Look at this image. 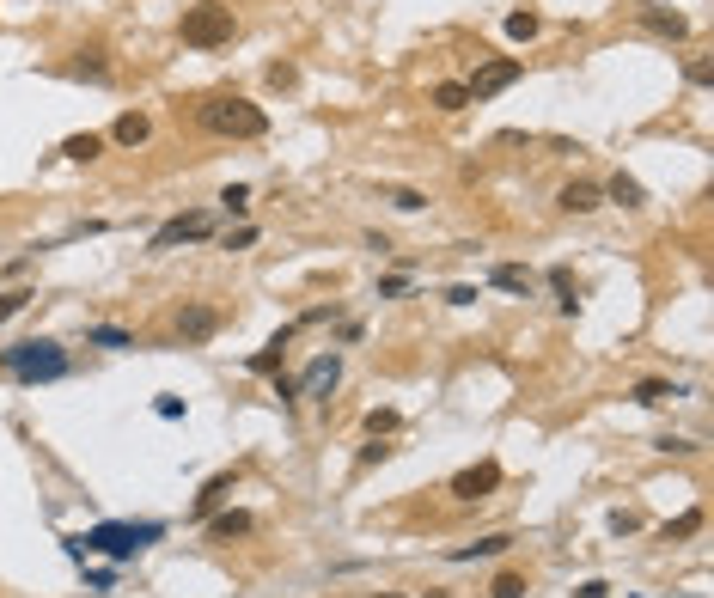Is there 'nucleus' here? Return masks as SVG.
I'll return each instance as SVG.
<instances>
[{
	"label": "nucleus",
	"instance_id": "f03ea898",
	"mask_svg": "<svg viewBox=\"0 0 714 598\" xmlns=\"http://www.w3.org/2000/svg\"><path fill=\"white\" fill-rule=\"evenodd\" d=\"M202 129L208 135H233V141H263L269 135V116H263V105H251V98H208Z\"/></svg>",
	"mask_w": 714,
	"mask_h": 598
},
{
	"label": "nucleus",
	"instance_id": "393cba45",
	"mask_svg": "<svg viewBox=\"0 0 714 598\" xmlns=\"http://www.w3.org/2000/svg\"><path fill=\"white\" fill-rule=\"evenodd\" d=\"M489 593H495V598H525V580L507 568V574H495V586H489Z\"/></svg>",
	"mask_w": 714,
	"mask_h": 598
},
{
	"label": "nucleus",
	"instance_id": "7ed1b4c3",
	"mask_svg": "<svg viewBox=\"0 0 714 598\" xmlns=\"http://www.w3.org/2000/svg\"><path fill=\"white\" fill-rule=\"evenodd\" d=\"M238 31L233 6H220V0H202V6H183V25H177V37L190 43V49H226Z\"/></svg>",
	"mask_w": 714,
	"mask_h": 598
},
{
	"label": "nucleus",
	"instance_id": "9d476101",
	"mask_svg": "<svg viewBox=\"0 0 714 598\" xmlns=\"http://www.w3.org/2000/svg\"><path fill=\"white\" fill-rule=\"evenodd\" d=\"M147 135H153L147 110H123V116H116V129H110V141H116V147H140Z\"/></svg>",
	"mask_w": 714,
	"mask_h": 598
},
{
	"label": "nucleus",
	"instance_id": "f3484780",
	"mask_svg": "<svg viewBox=\"0 0 714 598\" xmlns=\"http://www.w3.org/2000/svg\"><path fill=\"white\" fill-rule=\"evenodd\" d=\"M549 287H556V306L574 317V312H580V287H574V275H568V269H549Z\"/></svg>",
	"mask_w": 714,
	"mask_h": 598
},
{
	"label": "nucleus",
	"instance_id": "c9c22d12",
	"mask_svg": "<svg viewBox=\"0 0 714 598\" xmlns=\"http://www.w3.org/2000/svg\"><path fill=\"white\" fill-rule=\"evenodd\" d=\"M605 593H611L605 580H580V586H574V598H605Z\"/></svg>",
	"mask_w": 714,
	"mask_h": 598
},
{
	"label": "nucleus",
	"instance_id": "ddd939ff",
	"mask_svg": "<svg viewBox=\"0 0 714 598\" xmlns=\"http://www.w3.org/2000/svg\"><path fill=\"white\" fill-rule=\"evenodd\" d=\"M251 531H257L251 513H220V519H208V537H214V543H233V537H251Z\"/></svg>",
	"mask_w": 714,
	"mask_h": 598
},
{
	"label": "nucleus",
	"instance_id": "aec40b11",
	"mask_svg": "<svg viewBox=\"0 0 714 598\" xmlns=\"http://www.w3.org/2000/svg\"><path fill=\"white\" fill-rule=\"evenodd\" d=\"M287 342H293V330H281V336H275V342H269L263 354H251V373H275V366H281V349H287Z\"/></svg>",
	"mask_w": 714,
	"mask_h": 598
},
{
	"label": "nucleus",
	"instance_id": "423d86ee",
	"mask_svg": "<svg viewBox=\"0 0 714 598\" xmlns=\"http://www.w3.org/2000/svg\"><path fill=\"white\" fill-rule=\"evenodd\" d=\"M495 489H501V464H495V458H482V464H464V470L452 476V501H489Z\"/></svg>",
	"mask_w": 714,
	"mask_h": 598
},
{
	"label": "nucleus",
	"instance_id": "39448f33",
	"mask_svg": "<svg viewBox=\"0 0 714 598\" xmlns=\"http://www.w3.org/2000/svg\"><path fill=\"white\" fill-rule=\"evenodd\" d=\"M519 73H525V62H519V55H495V62H482V68H476V80L464 86V92H471V105H482V98L507 92Z\"/></svg>",
	"mask_w": 714,
	"mask_h": 598
},
{
	"label": "nucleus",
	"instance_id": "412c9836",
	"mask_svg": "<svg viewBox=\"0 0 714 598\" xmlns=\"http://www.w3.org/2000/svg\"><path fill=\"white\" fill-rule=\"evenodd\" d=\"M464 105H471V92H464L458 80H440V86H434V110H464Z\"/></svg>",
	"mask_w": 714,
	"mask_h": 598
},
{
	"label": "nucleus",
	"instance_id": "c756f323",
	"mask_svg": "<svg viewBox=\"0 0 714 598\" xmlns=\"http://www.w3.org/2000/svg\"><path fill=\"white\" fill-rule=\"evenodd\" d=\"M80 73H86V80H110V62H104L98 49H86V62H80Z\"/></svg>",
	"mask_w": 714,
	"mask_h": 598
},
{
	"label": "nucleus",
	"instance_id": "6e6552de",
	"mask_svg": "<svg viewBox=\"0 0 714 598\" xmlns=\"http://www.w3.org/2000/svg\"><path fill=\"white\" fill-rule=\"evenodd\" d=\"M214 330H220V312H214V306H183V312H177V336H183V342H208Z\"/></svg>",
	"mask_w": 714,
	"mask_h": 598
},
{
	"label": "nucleus",
	"instance_id": "7c9ffc66",
	"mask_svg": "<svg viewBox=\"0 0 714 598\" xmlns=\"http://www.w3.org/2000/svg\"><path fill=\"white\" fill-rule=\"evenodd\" d=\"M690 531H702V513H696V507H690L684 519H672V526H666V537H690Z\"/></svg>",
	"mask_w": 714,
	"mask_h": 598
},
{
	"label": "nucleus",
	"instance_id": "1a4fd4ad",
	"mask_svg": "<svg viewBox=\"0 0 714 598\" xmlns=\"http://www.w3.org/2000/svg\"><path fill=\"white\" fill-rule=\"evenodd\" d=\"M336 379H342V360H336V354H324V360H311V366H306L300 391H306V397H330V391H336Z\"/></svg>",
	"mask_w": 714,
	"mask_h": 598
},
{
	"label": "nucleus",
	"instance_id": "2f4dec72",
	"mask_svg": "<svg viewBox=\"0 0 714 598\" xmlns=\"http://www.w3.org/2000/svg\"><path fill=\"white\" fill-rule=\"evenodd\" d=\"M257 245V226H238V232H226V250H251Z\"/></svg>",
	"mask_w": 714,
	"mask_h": 598
},
{
	"label": "nucleus",
	"instance_id": "4be33fe9",
	"mask_svg": "<svg viewBox=\"0 0 714 598\" xmlns=\"http://www.w3.org/2000/svg\"><path fill=\"white\" fill-rule=\"evenodd\" d=\"M489 282H495V287H507V293H525V287H531V275H525L519 263H501V269H495Z\"/></svg>",
	"mask_w": 714,
	"mask_h": 598
},
{
	"label": "nucleus",
	"instance_id": "6ab92c4d",
	"mask_svg": "<svg viewBox=\"0 0 714 598\" xmlns=\"http://www.w3.org/2000/svg\"><path fill=\"white\" fill-rule=\"evenodd\" d=\"M647 31H653V37H672V43H678L690 25H684V13H659V6H653V13H647Z\"/></svg>",
	"mask_w": 714,
	"mask_h": 598
},
{
	"label": "nucleus",
	"instance_id": "2eb2a0df",
	"mask_svg": "<svg viewBox=\"0 0 714 598\" xmlns=\"http://www.w3.org/2000/svg\"><path fill=\"white\" fill-rule=\"evenodd\" d=\"M507 543H513L507 531H489V537H476L471 550H452V562H476V556H501Z\"/></svg>",
	"mask_w": 714,
	"mask_h": 598
},
{
	"label": "nucleus",
	"instance_id": "a878e982",
	"mask_svg": "<svg viewBox=\"0 0 714 598\" xmlns=\"http://www.w3.org/2000/svg\"><path fill=\"white\" fill-rule=\"evenodd\" d=\"M391 208H404V214H421V208H428V196H421V190H391Z\"/></svg>",
	"mask_w": 714,
	"mask_h": 598
},
{
	"label": "nucleus",
	"instance_id": "4468645a",
	"mask_svg": "<svg viewBox=\"0 0 714 598\" xmlns=\"http://www.w3.org/2000/svg\"><path fill=\"white\" fill-rule=\"evenodd\" d=\"M605 196H611L616 208H642V202H647V190H642V183H635L629 172H616L611 183H605Z\"/></svg>",
	"mask_w": 714,
	"mask_h": 598
},
{
	"label": "nucleus",
	"instance_id": "dca6fc26",
	"mask_svg": "<svg viewBox=\"0 0 714 598\" xmlns=\"http://www.w3.org/2000/svg\"><path fill=\"white\" fill-rule=\"evenodd\" d=\"M629 397H635V403H647V409H653V403H672V397H684V391L672 385V379H642V385L629 391Z\"/></svg>",
	"mask_w": 714,
	"mask_h": 598
},
{
	"label": "nucleus",
	"instance_id": "9b49d317",
	"mask_svg": "<svg viewBox=\"0 0 714 598\" xmlns=\"http://www.w3.org/2000/svg\"><path fill=\"white\" fill-rule=\"evenodd\" d=\"M599 202H605V190H599V183H586V177H574V183L562 190V208H568V214H592Z\"/></svg>",
	"mask_w": 714,
	"mask_h": 598
},
{
	"label": "nucleus",
	"instance_id": "f257e3e1",
	"mask_svg": "<svg viewBox=\"0 0 714 598\" xmlns=\"http://www.w3.org/2000/svg\"><path fill=\"white\" fill-rule=\"evenodd\" d=\"M0 373H13V379H25V385H49V379H68V349L62 342H13V349H0Z\"/></svg>",
	"mask_w": 714,
	"mask_h": 598
},
{
	"label": "nucleus",
	"instance_id": "cd10ccee",
	"mask_svg": "<svg viewBox=\"0 0 714 598\" xmlns=\"http://www.w3.org/2000/svg\"><path fill=\"white\" fill-rule=\"evenodd\" d=\"M367 434H397V409H373V416H367Z\"/></svg>",
	"mask_w": 714,
	"mask_h": 598
},
{
	"label": "nucleus",
	"instance_id": "f8f14e48",
	"mask_svg": "<svg viewBox=\"0 0 714 598\" xmlns=\"http://www.w3.org/2000/svg\"><path fill=\"white\" fill-rule=\"evenodd\" d=\"M233 494V470H220V476H208L202 494H196V519H214V507Z\"/></svg>",
	"mask_w": 714,
	"mask_h": 598
},
{
	"label": "nucleus",
	"instance_id": "f704fd0d",
	"mask_svg": "<svg viewBox=\"0 0 714 598\" xmlns=\"http://www.w3.org/2000/svg\"><path fill=\"white\" fill-rule=\"evenodd\" d=\"M635 526H642L635 513H611V531H616V537H629V531H635Z\"/></svg>",
	"mask_w": 714,
	"mask_h": 598
},
{
	"label": "nucleus",
	"instance_id": "a211bd4d",
	"mask_svg": "<svg viewBox=\"0 0 714 598\" xmlns=\"http://www.w3.org/2000/svg\"><path fill=\"white\" fill-rule=\"evenodd\" d=\"M62 153H68L73 165H92V159L104 153V141H98V135H68V141H62Z\"/></svg>",
	"mask_w": 714,
	"mask_h": 598
},
{
	"label": "nucleus",
	"instance_id": "0eeeda50",
	"mask_svg": "<svg viewBox=\"0 0 714 598\" xmlns=\"http://www.w3.org/2000/svg\"><path fill=\"white\" fill-rule=\"evenodd\" d=\"M214 232V214H177V220H166L159 232H153V245L147 250H177V245H196V239H208Z\"/></svg>",
	"mask_w": 714,
	"mask_h": 598
},
{
	"label": "nucleus",
	"instance_id": "72a5a7b5",
	"mask_svg": "<svg viewBox=\"0 0 714 598\" xmlns=\"http://www.w3.org/2000/svg\"><path fill=\"white\" fill-rule=\"evenodd\" d=\"M293 80H300V73L287 68V62H275V68H269V86H293Z\"/></svg>",
	"mask_w": 714,
	"mask_h": 598
},
{
	"label": "nucleus",
	"instance_id": "5701e85b",
	"mask_svg": "<svg viewBox=\"0 0 714 598\" xmlns=\"http://www.w3.org/2000/svg\"><path fill=\"white\" fill-rule=\"evenodd\" d=\"M92 342H98V349H135V336H129V330H116V324H98V330H92Z\"/></svg>",
	"mask_w": 714,
	"mask_h": 598
},
{
	"label": "nucleus",
	"instance_id": "473e14b6",
	"mask_svg": "<svg viewBox=\"0 0 714 598\" xmlns=\"http://www.w3.org/2000/svg\"><path fill=\"white\" fill-rule=\"evenodd\" d=\"M404 287H409L404 275H385V282H378V299H397V293H404Z\"/></svg>",
	"mask_w": 714,
	"mask_h": 598
},
{
	"label": "nucleus",
	"instance_id": "c85d7f7f",
	"mask_svg": "<svg viewBox=\"0 0 714 598\" xmlns=\"http://www.w3.org/2000/svg\"><path fill=\"white\" fill-rule=\"evenodd\" d=\"M25 306H31V293H19V287H13V293H0V324H6V317H19Z\"/></svg>",
	"mask_w": 714,
	"mask_h": 598
},
{
	"label": "nucleus",
	"instance_id": "bb28decb",
	"mask_svg": "<svg viewBox=\"0 0 714 598\" xmlns=\"http://www.w3.org/2000/svg\"><path fill=\"white\" fill-rule=\"evenodd\" d=\"M220 208H226V214H233V220H238V214L251 208V190H244V183H233V190L220 196Z\"/></svg>",
	"mask_w": 714,
	"mask_h": 598
},
{
	"label": "nucleus",
	"instance_id": "b1692460",
	"mask_svg": "<svg viewBox=\"0 0 714 598\" xmlns=\"http://www.w3.org/2000/svg\"><path fill=\"white\" fill-rule=\"evenodd\" d=\"M507 37L531 43V37H538V13H507Z\"/></svg>",
	"mask_w": 714,
	"mask_h": 598
},
{
	"label": "nucleus",
	"instance_id": "20e7f679",
	"mask_svg": "<svg viewBox=\"0 0 714 598\" xmlns=\"http://www.w3.org/2000/svg\"><path fill=\"white\" fill-rule=\"evenodd\" d=\"M159 531H166V526H92L86 537H68V550H73V556H86V550H104V556H135V550H147Z\"/></svg>",
	"mask_w": 714,
	"mask_h": 598
}]
</instances>
